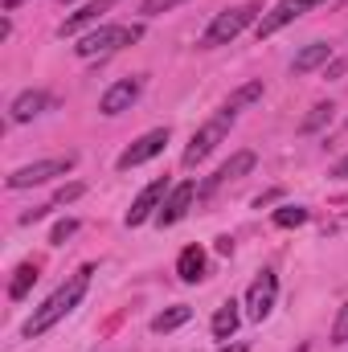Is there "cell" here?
<instances>
[{"label": "cell", "instance_id": "cell-1", "mask_svg": "<svg viewBox=\"0 0 348 352\" xmlns=\"http://www.w3.org/2000/svg\"><path fill=\"white\" fill-rule=\"evenodd\" d=\"M90 274H94V266H83L66 287H58V291H54V295L33 311V316H29V324H25V336H29V340H33V336H41V332H50L62 316H70V311L83 303V295H87V287H90Z\"/></svg>", "mask_w": 348, "mask_h": 352}, {"label": "cell", "instance_id": "cell-2", "mask_svg": "<svg viewBox=\"0 0 348 352\" xmlns=\"http://www.w3.org/2000/svg\"><path fill=\"white\" fill-rule=\"evenodd\" d=\"M140 33H144L140 25H98V29H90L87 37H78L74 50H78V58H107L119 45H131Z\"/></svg>", "mask_w": 348, "mask_h": 352}, {"label": "cell", "instance_id": "cell-3", "mask_svg": "<svg viewBox=\"0 0 348 352\" xmlns=\"http://www.w3.org/2000/svg\"><path fill=\"white\" fill-rule=\"evenodd\" d=\"M254 16H259V4H238V8L217 12V16L209 21V29L201 33V45H205V50H213V45H230L246 25H254Z\"/></svg>", "mask_w": 348, "mask_h": 352}, {"label": "cell", "instance_id": "cell-4", "mask_svg": "<svg viewBox=\"0 0 348 352\" xmlns=\"http://www.w3.org/2000/svg\"><path fill=\"white\" fill-rule=\"evenodd\" d=\"M230 127H234V115H226V111H221L217 119H209V123L193 135V144L184 148V164H188V168H193V164H201V160H205V156H209L226 135H230Z\"/></svg>", "mask_w": 348, "mask_h": 352}, {"label": "cell", "instance_id": "cell-5", "mask_svg": "<svg viewBox=\"0 0 348 352\" xmlns=\"http://www.w3.org/2000/svg\"><path fill=\"white\" fill-rule=\"evenodd\" d=\"M74 168V156H54V160H37V164H25L8 176V188H33V184H45L54 176H66Z\"/></svg>", "mask_w": 348, "mask_h": 352}, {"label": "cell", "instance_id": "cell-6", "mask_svg": "<svg viewBox=\"0 0 348 352\" xmlns=\"http://www.w3.org/2000/svg\"><path fill=\"white\" fill-rule=\"evenodd\" d=\"M274 299H279V278H274V270H262L259 278L250 283V291H246V316L262 324L274 311Z\"/></svg>", "mask_w": 348, "mask_h": 352}, {"label": "cell", "instance_id": "cell-7", "mask_svg": "<svg viewBox=\"0 0 348 352\" xmlns=\"http://www.w3.org/2000/svg\"><path fill=\"white\" fill-rule=\"evenodd\" d=\"M164 144H168V127H156V131L140 135V140H135V144L119 156V168H123V173H131V168L148 164L152 156H160V152H164Z\"/></svg>", "mask_w": 348, "mask_h": 352}, {"label": "cell", "instance_id": "cell-8", "mask_svg": "<svg viewBox=\"0 0 348 352\" xmlns=\"http://www.w3.org/2000/svg\"><path fill=\"white\" fill-rule=\"evenodd\" d=\"M316 4H320V0H279V4H274V8L259 21V37H274L283 25H291L295 16H303V12H307V8H316Z\"/></svg>", "mask_w": 348, "mask_h": 352}, {"label": "cell", "instance_id": "cell-9", "mask_svg": "<svg viewBox=\"0 0 348 352\" xmlns=\"http://www.w3.org/2000/svg\"><path fill=\"white\" fill-rule=\"evenodd\" d=\"M164 192H168V180L160 176V180H152L140 197H135V205L127 209V226H144L148 217H156L160 213V205H164Z\"/></svg>", "mask_w": 348, "mask_h": 352}, {"label": "cell", "instance_id": "cell-10", "mask_svg": "<svg viewBox=\"0 0 348 352\" xmlns=\"http://www.w3.org/2000/svg\"><path fill=\"white\" fill-rule=\"evenodd\" d=\"M135 98H140V78H119L115 87L102 90L98 111H102V115H123V111H131Z\"/></svg>", "mask_w": 348, "mask_h": 352}, {"label": "cell", "instance_id": "cell-11", "mask_svg": "<svg viewBox=\"0 0 348 352\" xmlns=\"http://www.w3.org/2000/svg\"><path fill=\"white\" fill-rule=\"evenodd\" d=\"M250 168H254V152H238V156H230V164H221L217 173L209 176V180L197 188V197H209L217 184H226V180H238V176H246Z\"/></svg>", "mask_w": 348, "mask_h": 352}, {"label": "cell", "instance_id": "cell-12", "mask_svg": "<svg viewBox=\"0 0 348 352\" xmlns=\"http://www.w3.org/2000/svg\"><path fill=\"white\" fill-rule=\"evenodd\" d=\"M193 197H197V184H188V180H184V184H176L173 192H168V201L160 205V213H156V221H160V226H176V221H180V217L188 213V205H193Z\"/></svg>", "mask_w": 348, "mask_h": 352}, {"label": "cell", "instance_id": "cell-13", "mask_svg": "<svg viewBox=\"0 0 348 352\" xmlns=\"http://www.w3.org/2000/svg\"><path fill=\"white\" fill-rule=\"evenodd\" d=\"M45 107H50V98H45L41 90H21L8 111H12V123H29V119H37Z\"/></svg>", "mask_w": 348, "mask_h": 352}, {"label": "cell", "instance_id": "cell-14", "mask_svg": "<svg viewBox=\"0 0 348 352\" xmlns=\"http://www.w3.org/2000/svg\"><path fill=\"white\" fill-rule=\"evenodd\" d=\"M111 4H119V0H90L87 8H78V12H74L70 21H62V29H58V33H62V37H74V33H78L83 25H90V21H98V16H102V12H107Z\"/></svg>", "mask_w": 348, "mask_h": 352}, {"label": "cell", "instance_id": "cell-15", "mask_svg": "<svg viewBox=\"0 0 348 352\" xmlns=\"http://www.w3.org/2000/svg\"><path fill=\"white\" fill-rule=\"evenodd\" d=\"M332 58V45H324V41H316V45H303L299 54H295V62H291V70L295 74H312V70H320L324 62Z\"/></svg>", "mask_w": 348, "mask_h": 352}, {"label": "cell", "instance_id": "cell-16", "mask_svg": "<svg viewBox=\"0 0 348 352\" xmlns=\"http://www.w3.org/2000/svg\"><path fill=\"white\" fill-rule=\"evenodd\" d=\"M176 274H180L184 283H201V278H205V250H201V246H184L180 258H176Z\"/></svg>", "mask_w": 348, "mask_h": 352}, {"label": "cell", "instance_id": "cell-17", "mask_svg": "<svg viewBox=\"0 0 348 352\" xmlns=\"http://www.w3.org/2000/svg\"><path fill=\"white\" fill-rule=\"evenodd\" d=\"M238 324H242V311H238V303L230 299V303H221L217 316H213V336H217V340H230V336L238 332Z\"/></svg>", "mask_w": 348, "mask_h": 352}, {"label": "cell", "instance_id": "cell-18", "mask_svg": "<svg viewBox=\"0 0 348 352\" xmlns=\"http://www.w3.org/2000/svg\"><path fill=\"white\" fill-rule=\"evenodd\" d=\"M259 98H262V82H246V87H238L230 98H226L221 111H226V115H238V111H246V107L259 102Z\"/></svg>", "mask_w": 348, "mask_h": 352}, {"label": "cell", "instance_id": "cell-19", "mask_svg": "<svg viewBox=\"0 0 348 352\" xmlns=\"http://www.w3.org/2000/svg\"><path fill=\"white\" fill-rule=\"evenodd\" d=\"M188 320H193V307L180 303V307H168V311H160V316L152 320V332H176V328L188 324Z\"/></svg>", "mask_w": 348, "mask_h": 352}, {"label": "cell", "instance_id": "cell-20", "mask_svg": "<svg viewBox=\"0 0 348 352\" xmlns=\"http://www.w3.org/2000/svg\"><path fill=\"white\" fill-rule=\"evenodd\" d=\"M33 283H37V266H33V263L17 266V278H12V287H8V295H12V299H25Z\"/></svg>", "mask_w": 348, "mask_h": 352}, {"label": "cell", "instance_id": "cell-21", "mask_svg": "<svg viewBox=\"0 0 348 352\" xmlns=\"http://www.w3.org/2000/svg\"><path fill=\"white\" fill-rule=\"evenodd\" d=\"M307 221V209L303 205H283L279 213H274V226L279 230H295V226H303Z\"/></svg>", "mask_w": 348, "mask_h": 352}, {"label": "cell", "instance_id": "cell-22", "mask_svg": "<svg viewBox=\"0 0 348 352\" xmlns=\"http://www.w3.org/2000/svg\"><path fill=\"white\" fill-rule=\"evenodd\" d=\"M332 111H336L332 102H320V107H312V115L299 123V131H316V127H324V123L332 119Z\"/></svg>", "mask_w": 348, "mask_h": 352}, {"label": "cell", "instance_id": "cell-23", "mask_svg": "<svg viewBox=\"0 0 348 352\" xmlns=\"http://www.w3.org/2000/svg\"><path fill=\"white\" fill-rule=\"evenodd\" d=\"M74 234H78V221H74V217H66V221H58V226H54L50 242H54V246H62V242H66V238H74Z\"/></svg>", "mask_w": 348, "mask_h": 352}, {"label": "cell", "instance_id": "cell-24", "mask_svg": "<svg viewBox=\"0 0 348 352\" xmlns=\"http://www.w3.org/2000/svg\"><path fill=\"white\" fill-rule=\"evenodd\" d=\"M176 4H184V0H144L140 12H144V16H160V12H168V8H176Z\"/></svg>", "mask_w": 348, "mask_h": 352}, {"label": "cell", "instance_id": "cell-25", "mask_svg": "<svg viewBox=\"0 0 348 352\" xmlns=\"http://www.w3.org/2000/svg\"><path fill=\"white\" fill-rule=\"evenodd\" d=\"M74 197H83V184H62V188H58V192H54V201H50V205H54V209H58V205H70V201H74Z\"/></svg>", "mask_w": 348, "mask_h": 352}, {"label": "cell", "instance_id": "cell-26", "mask_svg": "<svg viewBox=\"0 0 348 352\" xmlns=\"http://www.w3.org/2000/svg\"><path fill=\"white\" fill-rule=\"evenodd\" d=\"M345 340H348V303L340 307V316L332 324V344H345Z\"/></svg>", "mask_w": 348, "mask_h": 352}, {"label": "cell", "instance_id": "cell-27", "mask_svg": "<svg viewBox=\"0 0 348 352\" xmlns=\"http://www.w3.org/2000/svg\"><path fill=\"white\" fill-rule=\"evenodd\" d=\"M217 254H234V238H217Z\"/></svg>", "mask_w": 348, "mask_h": 352}, {"label": "cell", "instance_id": "cell-28", "mask_svg": "<svg viewBox=\"0 0 348 352\" xmlns=\"http://www.w3.org/2000/svg\"><path fill=\"white\" fill-rule=\"evenodd\" d=\"M332 176H340V180H348V156L340 160V164H336V168H332Z\"/></svg>", "mask_w": 348, "mask_h": 352}, {"label": "cell", "instance_id": "cell-29", "mask_svg": "<svg viewBox=\"0 0 348 352\" xmlns=\"http://www.w3.org/2000/svg\"><path fill=\"white\" fill-rule=\"evenodd\" d=\"M217 352H250V349H246V344H221Z\"/></svg>", "mask_w": 348, "mask_h": 352}, {"label": "cell", "instance_id": "cell-30", "mask_svg": "<svg viewBox=\"0 0 348 352\" xmlns=\"http://www.w3.org/2000/svg\"><path fill=\"white\" fill-rule=\"evenodd\" d=\"M17 4H25V0H4V12H12Z\"/></svg>", "mask_w": 348, "mask_h": 352}, {"label": "cell", "instance_id": "cell-31", "mask_svg": "<svg viewBox=\"0 0 348 352\" xmlns=\"http://www.w3.org/2000/svg\"><path fill=\"white\" fill-rule=\"evenodd\" d=\"M58 4H74V0H58Z\"/></svg>", "mask_w": 348, "mask_h": 352}]
</instances>
